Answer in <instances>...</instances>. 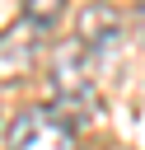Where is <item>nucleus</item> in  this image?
I'll return each mask as SVG.
<instances>
[{
  "instance_id": "obj_2",
  "label": "nucleus",
  "mask_w": 145,
  "mask_h": 150,
  "mask_svg": "<svg viewBox=\"0 0 145 150\" xmlns=\"http://www.w3.org/2000/svg\"><path fill=\"white\" fill-rule=\"evenodd\" d=\"M42 56H47V23L19 14L9 28H0V84L28 80Z\"/></svg>"
},
{
  "instance_id": "obj_3",
  "label": "nucleus",
  "mask_w": 145,
  "mask_h": 150,
  "mask_svg": "<svg viewBox=\"0 0 145 150\" xmlns=\"http://www.w3.org/2000/svg\"><path fill=\"white\" fill-rule=\"evenodd\" d=\"M9 150H75V127L51 103H33V108L14 112Z\"/></svg>"
},
{
  "instance_id": "obj_6",
  "label": "nucleus",
  "mask_w": 145,
  "mask_h": 150,
  "mask_svg": "<svg viewBox=\"0 0 145 150\" xmlns=\"http://www.w3.org/2000/svg\"><path fill=\"white\" fill-rule=\"evenodd\" d=\"M140 5H145V0H140Z\"/></svg>"
},
{
  "instance_id": "obj_1",
  "label": "nucleus",
  "mask_w": 145,
  "mask_h": 150,
  "mask_svg": "<svg viewBox=\"0 0 145 150\" xmlns=\"http://www.w3.org/2000/svg\"><path fill=\"white\" fill-rule=\"evenodd\" d=\"M94 70H98V61L70 38L65 47H56V56H51V70H47V103L75 127V122H84V117H94V108H98V94H94Z\"/></svg>"
},
{
  "instance_id": "obj_5",
  "label": "nucleus",
  "mask_w": 145,
  "mask_h": 150,
  "mask_svg": "<svg viewBox=\"0 0 145 150\" xmlns=\"http://www.w3.org/2000/svg\"><path fill=\"white\" fill-rule=\"evenodd\" d=\"M23 14L51 28V23H56V19L65 14V0H23Z\"/></svg>"
},
{
  "instance_id": "obj_4",
  "label": "nucleus",
  "mask_w": 145,
  "mask_h": 150,
  "mask_svg": "<svg viewBox=\"0 0 145 150\" xmlns=\"http://www.w3.org/2000/svg\"><path fill=\"white\" fill-rule=\"evenodd\" d=\"M117 38H122V19H117V9L112 5H84L80 9V47L94 56V61H108L112 52H117Z\"/></svg>"
}]
</instances>
